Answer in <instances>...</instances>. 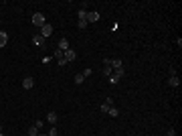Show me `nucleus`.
<instances>
[{
    "label": "nucleus",
    "mask_w": 182,
    "mask_h": 136,
    "mask_svg": "<svg viewBox=\"0 0 182 136\" xmlns=\"http://www.w3.org/2000/svg\"><path fill=\"white\" fill-rule=\"evenodd\" d=\"M31 22H33V27H39V29H41V27L45 25V14H43V12H35L33 18H31Z\"/></svg>",
    "instance_id": "f257e3e1"
},
{
    "label": "nucleus",
    "mask_w": 182,
    "mask_h": 136,
    "mask_svg": "<svg viewBox=\"0 0 182 136\" xmlns=\"http://www.w3.org/2000/svg\"><path fill=\"white\" fill-rule=\"evenodd\" d=\"M39 35H41V37H43V39H49V37H51V35H53V27H51V25H49V22H45V25H43V27H41V33H39Z\"/></svg>",
    "instance_id": "f03ea898"
},
{
    "label": "nucleus",
    "mask_w": 182,
    "mask_h": 136,
    "mask_svg": "<svg viewBox=\"0 0 182 136\" xmlns=\"http://www.w3.org/2000/svg\"><path fill=\"white\" fill-rule=\"evenodd\" d=\"M75 59H77V53H75L73 49H67V51H65V61L69 63V61H75Z\"/></svg>",
    "instance_id": "7ed1b4c3"
},
{
    "label": "nucleus",
    "mask_w": 182,
    "mask_h": 136,
    "mask_svg": "<svg viewBox=\"0 0 182 136\" xmlns=\"http://www.w3.org/2000/svg\"><path fill=\"white\" fill-rule=\"evenodd\" d=\"M111 73H113V69H111V65H109V59H105V61H103V75L109 77Z\"/></svg>",
    "instance_id": "20e7f679"
},
{
    "label": "nucleus",
    "mask_w": 182,
    "mask_h": 136,
    "mask_svg": "<svg viewBox=\"0 0 182 136\" xmlns=\"http://www.w3.org/2000/svg\"><path fill=\"white\" fill-rule=\"evenodd\" d=\"M22 88H24V90H33V88H35V79H33V77H24V79H22Z\"/></svg>",
    "instance_id": "39448f33"
},
{
    "label": "nucleus",
    "mask_w": 182,
    "mask_h": 136,
    "mask_svg": "<svg viewBox=\"0 0 182 136\" xmlns=\"http://www.w3.org/2000/svg\"><path fill=\"white\" fill-rule=\"evenodd\" d=\"M111 106H113V100H111V97H107V100L101 104V114H107V110H109Z\"/></svg>",
    "instance_id": "423d86ee"
},
{
    "label": "nucleus",
    "mask_w": 182,
    "mask_h": 136,
    "mask_svg": "<svg viewBox=\"0 0 182 136\" xmlns=\"http://www.w3.org/2000/svg\"><path fill=\"white\" fill-rule=\"evenodd\" d=\"M109 65H111V69H113V71L124 67V65H122V59H109Z\"/></svg>",
    "instance_id": "0eeeda50"
},
{
    "label": "nucleus",
    "mask_w": 182,
    "mask_h": 136,
    "mask_svg": "<svg viewBox=\"0 0 182 136\" xmlns=\"http://www.w3.org/2000/svg\"><path fill=\"white\" fill-rule=\"evenodd\" d=\"M99 20V12H87V25L89 22H97Z\"/></svg>",
    "instance_id": "6e6552de"
},
{
    "label": "nucleus",
    "mask_w": 182,
    "mask_h": 136,
    "mask_svg": "<svg viewBox=\"0 0 182 136\" xmlns=\"http://www.w3.org/2000/svg\"><path fill=\"white\" fill-rule=\"evenodd\" d=\"M57 49H61V51L65 53L67 49H71V47H69V41H67V39H61V41H59V45H57Z\"/></svg>",
    "instance_id": "1a4fd4ad"
},
{
    "label": "nucleus",
    "mask_w": 182,
    "mask_h": 136,
    "mask_svg": "<svg viewBox=\"0 0 182 136\" xmlns=\"http://www.w3.org/2000/svg\"><path fill=\"white\" fill-rule=\"evenodd\" d=\"M168 83H170L172 88H180V77H178V75H172V77L168 79Z\"/></svg>",
    "instance_id": "9d476101"
},
{
    "label": "nucleus",
    "mask_w": 182,
    "mask_h": 136,
    "mask_svg": "<svg viewBox=\"0 0 182 136\" xmlns=\"http://www.w3.org/2000/svg\"><path fill=\"white\" fill-rule=\"evenodd\" d=\"M33 43H35L37 47H43L45 45V39H43L41 35H35V37H33Z\"/></svg>",
    "instance_id": "9b49d317"
},
{
    "label": "nucleus",
    "mask_w": 182,
    "mask_h": 136,
    "mask_svg": "<svg viewBox=\"0 0 182 136\" xmlns=\"http://www.w3.org/2000/svg\"><path fill=\"white\" fill-rule=\"evenodd\" d=\"M47 120H49V124H57V112H49Z\"/></svg>",
    "instance_id": "f8f14e48"
},
{
    "label": "nucleus",
    "mask_w": 182,
    "mask_h": 136,
    "mask_svg": "<svg viewBox=\"0 0 182 136\" xmlns=\"http://www.w3.org/2000/svg\"><path fill=\"white\" fill-rule=\"evenodd\" d=\"M6 43H8V35H6L4 31H0V49L6 45Z\"/></svg>",
    "instance_id": "ddd939ff"
},
{
    "label": "nucleus",
    "mask_w": 182,
    "mask_h": 136,
    "mask_svg": "<svg viewBox=\"0 0 182 136\" xmlns=\"http://www.w3.org/2000/svg\"><path fill=\"white\" fill-rule=\"evenodd\" d=\"M107 114H109V116H111V118H117V116H119V110H117V108H115V106H111V108H109V110H107Z\"/></svg>",
    "instance_id": "4468645a"
},
{
    "label": "nucleus",
    "mask_w": 182,
    "mask_h": 136,
    "mask_svg": "<svg viewBox=\"0 0 182 136\" xmlns=\"http://www.w3.org/2000/svg\"><path fill=\"white\" fill-rule=\"evenodd\" d=\"M107 79H109V83H111V86H115V83H119V79H122V77H117L115 73H111V75H109Z\"/></svg>",
    "instance_id": "2eb2a0df"
},
{
    "label": "nucleus",
    "mask_w": 182,
    "mask_h": 136,
    "mask_svg": "<svg viewBox=\"0 0 182 136\" xmlns=\"http://www.w3.org/2000/svg\"><path fill=\"white\" fill-rule=\"evenodd\" d=\"M39 132H41V130H39L37 126H31V128H28V136H39Z\"/></svg>",
    "instance_id": "dca6fc26"
},
{
    "label": "nucleus",
    "mask_w": 182,
    "mask_h": 136,
    "mask_svg": "<svg viewBox=\"0 0 182 136\" xmlns=\"http://www.w3.org/2000/svg\"><path fill=\"white\" fill-rule=\"evenodd\" d=\"M53 57H55V59H57V61H59V59H65V53H63V51H61V49H57V51H55V55H53Z\"/></svg>",
    "instance_id": "f3484780"
},
{
    "label": "nucleus",
    "mask_w": 182,
    "mask_h": 136,
    "mask_svg": "<svg viewBox=\"0 0 182 136\" xmlns=\"http://www.w3.org/2000/svg\"><path fill=\"white\" fill-rule=\"evenodd\" d=\"M79 20H87V10H85V8L79 10Z\"/></svg>",
    "instance_id": "a211bd4d"
},
{
    "label": "nucleus",
    "mask_w": 182,
    "mask_h": 136,
    "mask_svg": "<svg viewBox=\"0 0 182 136\" xmlns=\"http://www.w3.org/2000/svg\"><path fill=\"white\" fill-rule=\"evenodd\" d=\"M83 81H85V77H83V73H77V75H75V83H79V86H81Z\"/></svg>",
    "instance_id": "6ab92c4d"
},
{
    "label": "nucleus",
    "mask_w": 182,
    "mask_h": 136,
    "mask_svg": "<svg viewBox=\"0 0 182 136\" xmlns=\"http://www.w3.org/2000/svg\"><path fill=\"white\" fill-rule=\"evenodd\" d=\"M113 73H115V75H117V77H124V75H126V71H124V67H122V69H115V71H113Z\"/></svg>",
    "instance_id": "aec40b11"
},
{
    "label": "nucleus",
    "mask_w": 182,
    "mask_h": 136,
    "mask_svg": "<svg viewBox=\"0 0 182 136\" xmlns=\"http://www.w3.org/2000/svg\"><path fill=\"white\" fill-rule=\"evenodd\" d=\"M91 73H93V69H89V67H87V69H83V77H85V79L89 77Z\"/></svg>",
    "instance_id": "412c9836"
},
{
    "label": "nucleus",
    "mask_w": 182,
    "mask_h": 136,
    "mask_svg": "<svg viewBox=\"0 0 182 136\" xmlns=\"http://www.w3.org/2000/svg\"><path fill=\"white\" fill-rule=\"evenodd\" d=\"M77 27H79V29H85V27H87V20H79Z\"/></svg>",
    "instance_id": "4be33fe9"
},
{
    "label": "nucleus",
    "mask_w": 182,
    "mask_h": 136,
    "mask_svg": "<svg viewBox=\"0 0 182 136\" xmlns=\"http://www.w3.org/2000/svg\"><path fill=\"white\" fill-rule=\"evenodd\" d=\"M47 136H57V128H55V126H53V128H51V130H49V134Z\"/></svg>",
    "instance_id": "5701e85b"
},
{
    "label": "nucleus",
    "mask_w": 182,
    "mask_h": 136,
    "mask_svg": "<svg viewBox=\"0 0 182 136\" xmlns=\"http://www.w3.org/2000/svg\"><path fill=\"white\" fill-rule=\"evenodd\" d=\"M43 124H45V122H43V120H37V122H35V126H37V128H39V130H41V128H43Z\"/></svg>",
    "instance_id": "b1692460"
},
{
    "label": "nucleus",
    "mask_w": 182,
    "mask_h": 136,
    "mask_svg": "<svg viewBox=\"0 0 182 136\" xmlns=\"http://www.w3.org/2000/svg\"><path fill=\"white\" fill-rule=\"evenodd\" d=\"M166 136H176V130H174V128H170V130L166 132Z\"/></svg>",
    "instance_id": "393cba45"
},
{
    "label": "nucleus",
    "mask_w": 182,
    "mask_h": 136,
    "mask_svg": "<svg viewBox=\"0 0 182 136\" xmlns=\"http://www.w3.org/2000/svg\"><path fill=\"white\" fill-rule=\"evenodd\" d=\"M39 136H47V134H41V132H39Z\"/></svg>",
    "instance_id": "a878e982"
},
{
    "label": "nucleus",
    "mask_w": 182,
    "mask_h": 136,
    "mask_svg": "<svg viewBox=\"0 0 182 136\" xmlns=\"http://www.w3.org/2000/svg\"><path fill=\"white\" fill-rule=\"evenodd\" d=\"M0 132H2V124H0Z\"/></svg>",
    "instance_id": "bb28decb"
},
{
    "label": "nucleus",
    "mask_w": 182,
    "mask_h": 136,
    "mask_svg": "<svg viewBox=\"0 0 182 136\" xmlns=\"http://www.w3.org/2000/svg\"><path fill=\"white\" fill-rule=\"evenodd\" d=\"M0 136H4V134H2V132H0Z\"/></svg>",
    "instance_id": "cd10ccee"
},
{
    "label": "nucleus",
    "mask_w": 182,
    "mask_h": 136,
    "mask_svg": "<svg viewBox=\"0 0 182 136\" xmlns=\"http://www.w3.org/2000/svg\"><path fill=\"white\" fill-rule=\"evenodd\" d=\"M136 136H142V134H136Z\"/></svg>",
    "instance_id": "c85d7f7f"
}]
</instances>
